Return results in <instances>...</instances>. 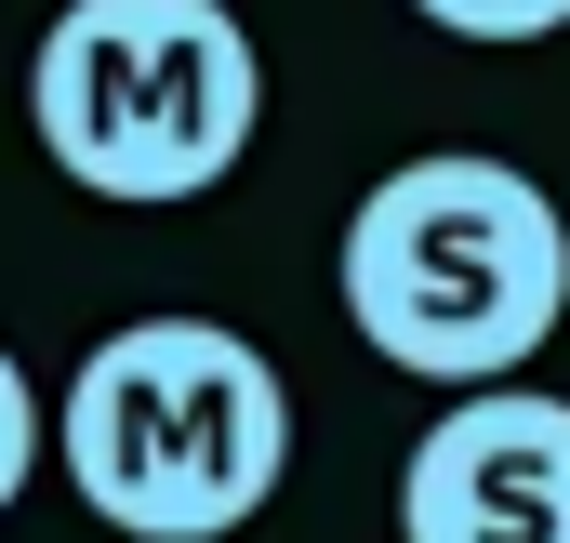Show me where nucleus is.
<instances>
[{"instance_id": "1", "label": "nucleus", "mask_w": 570, "mask_h": 543, "mask_svg": "<svg viewBox=\"0 0 570 543\" xmlns=\"http://www.w3.org/2000/svg\"><path fill=\"white\" fill-rule=\"evenodd\" d=\"M332 292L358 318V345L412 385H518L570 318V213L478 146H425L399 172L358 186Z\"/></svg>"}, {"instance_id": "2", "label": "nucleus", "mask_w": 570, "mask_h": 543, "mask_svg": "<svg viewBox=\"0 0 570 543\" xmlns=\"http://www.w3.org/2000/svg\"><path fill=\"white\" fill-rule=\"evenodd\" d=\"M40 451L120 543H226L292 477V385L253 332L159 305V318L94 332Z\"/></svg>"}, {"instance_id": "3", "label": "nucleus", "mask_w": 570, "mask_h": 543, "mask_svg": "<svg viewBox=\"0 0 570 543\" xmlns=\"http://www.w3.org/2000/svg\"><path fill=\"white\" fill-rule=\"evenodd\" d=\"M27 134L80 199H213L266 134V53L239 0H67L27 53Z\"/></svg>"}, {"instance_id": "4", "label": "nucleus", "mask_w": 570, "mask_h": 543, "mask_svg": "<svg viewBox=\"0 0 570 543\" xmlns=\"http://www.w3.org/2000/svg\"><path fill=\"white\" fill-rule=\"evenodd\" d=\"M399 543H570V398L464 385L399 464Z\"/></svg>"}, {"instance_id": "5", "label": "nucleus", "mask_w": 570, "mask_h": 543, "mask_svg": "<svg viewBox=\"0 0 570 543\" xmlns=\"http://www.w3.org/2000/svg\"><path fill=\"white\" fill-rule=\"evenodd\" d=\"M425 27H451V40H558L570 0H412Z\"/></svg>"}, {"instance_id": "6", "label": "nucleus", "mask_w": 570, "mask_h": 543, "mask_svg": "<svg viewBox=\"0 0 570 543\" xmlns=\"http://www.w3.org/2000/svg\"><path fill=\"white\" fill-rule=\"evenodd\" d=\"M27 477H40V385H27V358L0 345V517H13Z\"/></svg>"}]
</instances>
